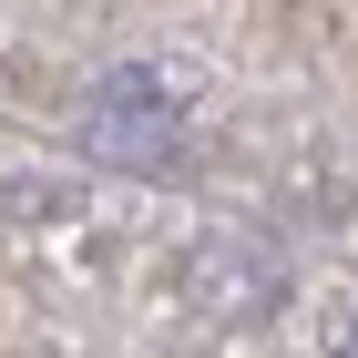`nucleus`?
<instances>
[{
	"label": "nucleus",
	"instance_id": "nucleus-1",
	"mask_svg": "<svg viewBox=\"0 0 358 358\" xmlns=\"http://www.w3.org/2000/svg\"><path fill=\"white\" fill-rule=\"evenodd\" d=\"M92 143H103L113 164H154V174H174V113L143 92V72H123V83H103L92 92Z\"/></svg>",
	"mask_w": 358,
	"mask_h": 358
},
{
	"label": "nucleus",
	"instance_id": "nucleus-2",
	"mask_svg": "<svg viewBox=\"0 0 358 358\" xmlns=\"http://www.w3.org/2000/svg\"><path fill=\"white\" fill-rule=\"evenodd\" d=\"M338 358H358V317H348V338H338Z\"/></svg>",
	"mask_w": 358,
	"mask_h": 358
}]
</instances>
